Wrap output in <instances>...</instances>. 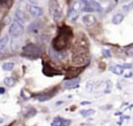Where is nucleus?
<instances>
[{
    "label": "nucleus",
    "instance_id": "obj_1",
    "mask_svg": "<svg viewBox=\"0 0 133 126\" xmlns=\"http://www.w3.org/2000/svg\"><path fill=\"white\" fill-rule=\"evenodd\" d=\"M73 35L72 29L69 26H61L58 29V33L53 40V48L57 51H65L70 44V40H71Z\"/></svg>",
    "mask_w": 133,
    "mask_h": 126
},
{
    "label": "nucleus",
    "instance_id": "obj_2",
    "mask_svg": "<svg viewBox=\"0 0 133 126\" xmlns=\"http://www.w3.org/2000/svg\"><path fill=\"white\" fill-rule=\"evenodd\" d=\"M89 48V42L87 41L86 37L81 33L78 35L77 40L75 42V45L73 47V54H82V53H87V50Z\"/></svg>",
    "mask_w": 133,
    "mask_h": 126
},
{
    "label": "nucleus",
    "instance_id": "obj_3",
    "mask_svg": "<svg viewBox=\"0 0 133 126\" xmlns=\"http://www.w3.org/2000/svg\"><path fill=\"white\" fill-rule=\"evenodd\" d=\"M42 54V49L41 47L37 46L36 44H32V43H28L26 44L22 49V55L26 56L28 58H38Z\"/></svg>",
    "mask_w": 133,
    "mask_h": 126
},
{
    "label": "nucleus",
    "instance_id": "obj_4",
    "mask_svg": "<svg viewBox=\"0 0 133 126\" xmlns=\"http://www.w3.org/2000/svg\"><path fill=\"white\" fill-rule=\"evenodd\" d=\"M49 11H50V15H51V17L54 21H59L61 19L62 11H61V7H60L57 0H50Z\"/></svg>",
    "mask_w": 133,
    "mask_h": 126
},
{
    "label": "nucleus",
    "instance_id": "obj_5",
    "mask_svg": "<svg viewBox=\"0 0 133 126\" xmlns=\"http://www.w3.org/2000/svg\"><path fill=\"white\" fill-rule=\"evenodd\" d=\"M23 31H24V27L19 21H14L10 26L9 32L13 38H19L23 34Z\"/></svg>",
    "mask_w": 133,
    "mask_h": 126
},
{
    "label": "nucleus",
    "instance_id": "obj_6",
    "mask_svg": "<svg viewBox=\"0 0 133 126\" xmlns=\"http://www.w3.org/2000/svg\"><path fill=\"white\" fill-rule=\"evenodd\" d=\"M83 67H71V68L66 69V79H74L76 78L79 74L83 71Z\"/></svg>",
    "mask_w": 133,
    "mask_h": 126
},
{
    "label": "nucleus",
    "instance_id": "obj_7",
    "mask_svg": "<svg viewBox=\"0 0 133 126\" xmlns=\"http://www.w3.org/2000/svg\"><path fill=\"white\" fill-rule=\"evenodd\" d=\"M89 63V57L87 56V53L76 54L73 56V64L75 66H83Z\"/></svg>",
    "mask_w": 133,
    "mask_h": 126
},
{
    "label": "nucleus",
    "instance_id": "obj_8",
    "mask_svg": "<svg viewBox=\"0 0 133 126\" xmlns=\"http://www.w3.org/2000/svg\"><path fill=\"white\" fill-rule=\"evenodd\" d=\"M86 2V5H85V9H84V11H101L102 9H101L100 4L98 2H96L95 0H85Z\"/></svg>",
    "mask_w": 133,
    "mask_h": 126
},
{
    "label": "nucleus",
    "instance_id": "obj_9",
    "mask_svg": "<svg viewBox=\"0 0 133 126\" xmlns=\"http://www.w3.org/2000/svg\"><path fill=\"white\" fill-rule=\"evenodd\" d=\"M49 54H50V56H51L53 60H55V61L62 60V58H65L66 56V52H65V51H57V50L54 49L53 47L50 48Z\"/></svg>",
    "mask_w": 133,
    "mask_h": 126
},
{
    "label": "nucleus",
    "instance_id": "obj_10",
    "mask_svg": "<svg viewBox=\"0 0 133 126\" xmlns=\"http://www.w3.org/2000/svg\"><path fill=\"white\" fill-rule=\"evenodd\" d=\"M71 124V121L65 118H60V117H55L52 122V126H69Z\"/></svg>",
    "mask_w": 133,
    "mask_h": 126
},
{
    "label": "nucleus",
    "instance_id": "obj_11",
    "mask_svg": "<svg viewBox=\"0 0 133 126\" xmlns=\"http://www.w3.org/2000/svg\"><path fill=\"white\" fill-rule=\"evenodd\" d=\"M28 10H29V13L31 15L34 16V17H41V16L44 14L42 7H38L37 5H29L28 6Z\"/></svg>",
    "mask_w": 133,
    "mask_h": 126
},
{
    "label": "nucleus",
    "instance_id": "obj_12",
    "mask_svg": "<svg viewBox=\"0 0 133 126\" xmlns=\"http://www.w3.org/2000/svg\"><path fill=\"white\" fill-rule=\"evenodd\" d=\"M80 82L79 78H74V79H66L64 82V86L66 89H73V88H77L78 84Z\"/></svg>",
    "mask_w": 133,
    "mask_h": 126
},
{
    "label": "nucleus",
    "instance_id": "obj_13",
    "mask_svg": "<svg viewBox=\"0 0 133 126\" xmlns=\"http://www.w3.org/2000/svg\"><path fill=\"white\" fill-rule=\"evenodd\" d=\"M44 74L47 76H53V75H60L61 73L59 71H57L56 69H54L49 64H47V67H45V69H44Z\"/></svg>",
    "mask_w": 133,
    "mask_h": 126
},
{
    "label": "nucleus",
    "instance_id": "obj_14",
    "mask_svg": "<svg viewBox=\"0 0 133 126\" xmlns=\"http://www.w3.org/2000/svg\"><path fill=\"white\" fill-rule=\"evenodd\" d=\"M56 93V90H51L50 92L48 93H44V94H40L38 96H37V99L38 101H46V100H49L50 98H52V96L54 95V94Z\"/></svg>",
    "mask_w": 133,
    "mask_h": 126
},
{
    "label": "nucleus",
    "instance_id": "obj_15",
    "mask_svg": "<svg viewBox=\"0 0 133 126\" xmlns=\"http://www.w3.org/2000/svg\"><path fill=\"white\" fill-rule=\"evenodd\" d=\"M82 21H83V23L86 26H92L94 25L96 23V18H95V16H93V15H85L83 16V18H82Z\"/></svg>",
    "mask_w": 133,
    "mask_h": 126
},
{
    "label": "nucleus",
    "instance_id": "obj_16",
    "mask_svg": "<svg viewBox=\"0 0 133 126\" xmlns=\"http://www.w3.org/2000/svg\"><path fill=\"white\" fill-rule=\"evenodd\" d=\"M7 42H9V37H7V35H5V37H3V38L0 39V58H1L2 55L4 54Z\"/></svg>",
    "mask_w": 133,
    "mask_h": 126
},
{
    "label": "nucleus",
    "instance_id": "obj_17",
    "mask_svg": "<svg viewBox=\"0 0 133 126\" xmlns=\"http://www.w3.org/2000/svg\"><path fill=\"white\" fill-rule=\"evenodd\" d=\"M110 72H112L113 74H116V75H122L124 73V69L122 66H119V65H114V66H111L110 67Z\"/></svg>",
    "mask_w": 133,
    "mask_h": 126
},
{
    "label": "nucleus",
    "instance_id": "obj_18",
    "mask_svg": "<svg viewBox=\"0 0 133 126\" xmlns=\"http://www.w3.org/2000/svg\"><path fill=\"white\" fill-rule=\"evenodd\" d=\"M14 4V0H0V5L5 9H10Z\"/></svg>",
    "mask_w": 133,
    "mask_h": 126
},
{
    "label": "nucleus",
    "instance_id": "obj_19",
    "mask_svg": "<svg viewBox=\"0 0 133 126\" xmlns=\"http://www.w3.org/2000/svg\"><path fill=\"white\" fill-rule=\"evenodd\" d=\"M124 20V15L122 14H116L112 17V23L113 24H120Z\"/></svg>",
    "mask_w": 133,
    "mask_h": 126
},
{
    "label": "nucleus",
    "instance_id": "obj_20",
    "mask_svg": "<svg viewBox=\"0 0 133 126\" xmlns=\"http://www.w3.org/2000/svg\"><path fill=\"white\" fill-rule=\"evenodd\" d=\"M78 15H79V13H78V11L74 10H72V9H70V10H69V19H70V20L75 21L76 19L78 18Z\"/></svg>",
    "mask_w": 133,
    "mask_h": 126
},
{
    "label": "nucleus",
    "instance_id": "obj_21",
    "mask_svg": "<svg viewBox=\"0 0 133 126\" xmlns=\"http://www.w3.org/2000/svg\"><path fill=\"white\" fill-rule=\"evenodd\" d=\"M16 19H17V21H20L22 23L26 21L25 16H24V14H23L21 10H17V11H16Z\"/></svg>",
    "mask_w": 133,
    "mask_h": 126
},
{
    "label": "nucleus",
    "instance_id": "obj_22",
    "mask_svg": "<svg viewBox=\"0 0 133 126\" xmlns=\"http://www.w3.org/2000/svg\"><path fill=\"white\" fill-rule=\"evenodd\" d=\"M3 82H4V84L7 85V86H14L16 84V80L14 79L13 77H6V78H4Z\"/></svg>",
    "mask_w": 133,
    "mask_h": 126
},
{
    "label": "nucleus",
    "instance_id": "obj_23",
    "mask_svg": "<svg viewBox=\"0 0 133 126\" xmlns=\"http://www.w3.org/2000/svg\"><path fill=\"white\" fill-rule=\"evenodd\" d=\"M80 114L83 117H87V116H91L95 114V111L94 109H83V111H80Z\"/></svg>",
    "mask_w": 133,
    "mask_h": 126
},
{
    "label": "nucleus",
    "instance_id": "obj_24",
    "mask_svg": "<svg viewBox=\"0 0 133 126\" xmlns=\"http://www.w3.org/2000/svg\"><path fill=\"white\" fill-rule=\"evenodd\" d=\"M2 68L4 71H11L14 69V64L13 63H5V64L2 66Z\"/></svg>",
    "mask_w": 133,
    "mask_h": 126
},
{
    "label": "nucleus",
    "instance_id": "obj_25",
    "mask_svg": "<svg viewBox=\"0 0 133 126\" xmlns=\"http://www.w3.org/2000/svg\"><path fill=\"white\" fill-rule=\"evenodd\" d=\"M132 10H133V2H131V3H129V4L123 6V10L125 11V13H128V11H130Z\"/></svg>",
    "mask_w": 133,
    "mask_h": 126
},
{
    "label": "nucleus",
    "instance_id": "obj_26",
    "mask_svg": "<svg viewBox=\"0 0 133 126\" xmlns=\"http://www.w3.org/2000/svg\"><path fill=\"white\" fill-rule=\"evenodd\" d=\"M127 55H129V56H132V55H133V47H132V46L128 48V50H127Z\"/></svg>",
    "mask_w": 133,
    "mask_h": 126
},
{
    "label": "nucleus",
    "instance_id": "obj_27",
    "mask_svg": "<svg viewBox=\"0 0 133 126\" xmlns=\"http://www.w3.org/2000/svg\"><path fill=\"white\" fill-rule=\"evenodd\" d=\"M103 55L106 57H109V56H111V53L109 50H103Z\"/></svg>",
    "mask_w": 133,
    "mask_h": 126
},
{
    "label": "nucleus",
    "instance_id": "obj_28",
    "mask_svg": "<svg viewBox=\"0 0 133 126\" xmlns=\"http://www.w3.org/2000/svg\"><path fill=\"white\" fill-rule=\"evenodd\" d=\"M122 67H123V69H125V68L131 69V68H132V67H133V65H132V64H126V65H123Z\"/></svg>",
    "mask_w": 133,
    "mask_h": 126
},
{
    "label": "nucleus",
    "instance_id": "obj_29",
    "mask_svg": "<svg viewBox=\"0 0 133 126\" xmlns=\"http://www.w3.org/2000/svg\"><path fill=\"white\" fill-rule=\"evenodd\" d=\"M91 102H88V101H83V102H81V104H83V105H85V104H89Z\"/></svg>",
    "mask_w": 133,
    "mask_h": 126
},
{
    "label": "nucleus",
    "instance_id": "obj_30",
    "mask_svg": "<svg viewBox=\"0 0 133 126\" xmlns=\"http://www.w3.org/2000/svg\"><path fill=\"white\" fill-rule=\"evenodd\" d=\"M2 27H3V23L0 21V32H1V30H2Z\"/></svg>",
    "mask_w": 133,
    "mask_h": 126
},
{
    "label": "nucleus",
    "instance_id": "obj_31",
    "mask_svg": "<svg viewBox=\"0 0 133 126\" xmlns=\"http://www.w3.org/2000/svg\"><path fill=\"white\" fill-rule=\"evenodd\" d=\"M132 76V73H129V74H127L126 75V78H129V77H131Z\"/></svg>",
    "mask_w": 133,
    "mask_h": 126
},
{
    "label": "nucleus",
    "instance_id": "obj_32",
    "mask_svg": "<svg viewBox=\"0 0 133 126\" xmlns=\"http://www.w3.org/2000/svg\"><path fill=\"white\" fill-rule=\"evenodd\" d=\"M0 93H4V90H3L2 88H0Z\"/></svg>",
    "mask_w": 133,
    "mask_h": 126
}]
</instances>
